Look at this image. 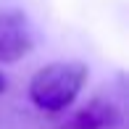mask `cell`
I'll return each instance as SVG.
<instances>
[{"label":"cell","instance_id":"7a4b0ae2","mask_svg":"<svg viewBox=\"0 0 129 129\" xmlns=\"http://www.w3.org/2000/svg\"><path fill=\"white\" fill-rule=\"evenodd\" d=\"M34 48V29L24 11H0V63H16Z\"/></svg>","mask_w":129,"mask_h":129},{"label":"cell","instance_id":"277c9868","mask_svg":"<svg viewBox=\"0 0 129 129\" xmlns=\"http://www.w3.org/2000/svg\"><path fill=\"white\" fill-rule=\"evenodd\" d=\"M0 92H5V79H3V74H0Z\"/></svg>","mask_w":129,"mask_h":129},{"label":"cell","instance_id":"6da1fadb","mask_svg":"<svg viewBox=\"0 0 129 129\" xmlns=\"http://www.w3.org/2000/svg\"><path fill=\"white\" fill-rule=\"evenodd\" d=\"M87 66L79 61H55L42 66L29 82V98L40 111L61 113L77 100L87 82Z\"/></svg>","mask_w":129,"mask_h":129},{"label":"cell","instance_id":"3957f363","mask_svg":"<svg viewBox=\"0 0 129 129\" xmlns=\"http://www.w3.org/2000/svg\"><path fill=\"white\" fill-rule=\"evenodd\" d=\"M121 124V108L111 98H92L77 113L63 121L61 129H113Z\"/></svg>","mask_w":129,"mask_h":129}]
</instances>
